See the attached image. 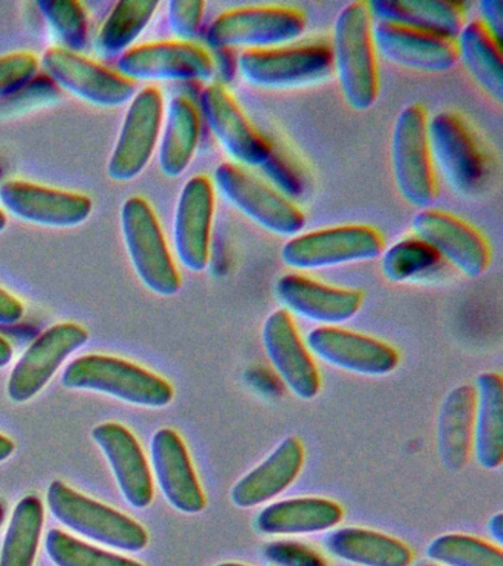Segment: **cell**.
Segmentation results:
<instances>
[{"mask_svg":"<svg viewBox=\"0 0 503 566\" xmlns=\"http://www.w3.org/2000/svg\"><path fill=\"white\" fill-rule=\"evenodd\" d=\"M368 2H352L338 13L334 25V70L344 99L356 111L373 108L379 96L377 49Z\"/></svg>","mask_w":503,"mask_h":566,"instance_id":"obj_1","label":"cell"},{"mask_svg":"<svg viewBox=\"0 0 503 566\" xmlns=\"http://www.w3.org/2000/svg\"><path fill=\"white\" fill-rule=\"evenodd\" d=\"M70 389L107 394L129 405L161 409L175 398V389L165 378L123 358L91 354L70 363L63 374Z\"/></svg>","mask_w":503,"mask_h":566,"instance_id":"obj_2","label":"cell"},{"mask_svg":"<svg viewBox=\"0 0 503 566\" xmlns=\"http://www.w3.org/2000/svg\"><path fill=\"white\" fill-rule=\"evenodd\" d=\"M46 499L52 515L82 537L127 553L148 546L149 535L139 522L78 493L63 481L52 482Z\"/></svg>","mask_w":503,"mask_h":566,"instance_id":"obj_3","label":"cell"},{"mask_svg":"<svg viewBox=\"0 0 503 566\" xmlns=\"http://www.w3.org/2000/svg\"><path fill=\"white\" fill-rule=\"evenodd\" d=\"M306 15L289 4H258L229 9L209 27L206 40L211 48L259 51L286 46L306 30Z\"/></svg>","mask_w":503,"mask_h":566,"instance_id":"obj_4","label":"cell"},{"mask_svg":"<svg viewBox=\"0 0 503 566\" xmlns=\"http://www.w3.org/2000/svg\"><path fill=\"white\" fill-rule=\"evenodd\" d=\"M120 217L127 254L140 282L157 295L178 294L182 277L151 203L132 197L123 203Z\"/></svg>","mask_w":503,"mask_h":566,"instance_id":"obj_5","label":"cell"},{"mask_svg":"<svg viewBox=\"0 0 503 566\" xmlns=\"http://www.w3.org/2000/svg\"><path fill=\"white\" fill-rule=\"evenodd\" d=\"M213 185L241 214L277 237H295L306 224L302 208L290 197L235 163L220 164Z\"/></svg>","mask_w":503,"mask_h":566,"instance_id":"obj_6","label":"cell"},{"mask_svg":"<svg viewBox=\"0 0 503 566\" xmlns=\"http://www.w3.org/2000/svg\"><path fill=\"white\" fill-rule=\"evenodd\" d=\"M391 168L401 198L409 206L427 210L436 199L437 181L428 142V115L422 105L406 106L396 119Z\"/></svg>","mask_w":503,"mask_h":566,"instance_id":"obj_7","label":"cell"},{"mask_svg":"<svg viewBox=\"0 0 503 566\" xmlns=\"http://www.w3.org/2000/svg\"><path fill=\"white\" fill-rule=\"evenodd\" d=\"M383 251L384 238L378 229L343 224L295 234L282 247L281 259L290 269L316 270L378 259Z\"/></svg>","mask_w":503,"mask_h":566,"instance_id":"obj_8","label":"cell"},{"mask_svg":"<svg viewBox=\"0 0 503 566\" xmlns=\"http://www.w3.org/2000/svg\"><path fill=\"white\" fill-rule=\"evenodd\" d=\"M237 65L242 78L260 88L308 86L334 71L333 51L321 42L244 51Z\"/></svg>","mask_w":503,"mask_h":566,"instance_id":"obj_9","label":"cell"},{"mask_svg":"<svg viewBox=\"0 0 503 566\" xmlns=\"http://www.w3.org/2000/svg\"><path fill=\"white\" fill-rule=\"evenodd\" d=\"M428 142L434 166L459 193H472L483 185L488 163L474 133L461 115L443 111L428 118Z\"/></svg>","mask_w":503,"mask_h":566,"instance_id":"obj_10","label":"cell"},{"mask_svg":"<svg viewBox=\"0 0 503 566\" xmlns=\"http://www.w3.org/2000/svg\"><path fill=\"white\" fill-rule=\"evenodd\" d=\"M42 64L56 86L103 108L125 105L138 93L134 80L61 46L48 49Z\"/></svg>","mask_w":503,"mask_h":566,"instance_id":"obj_11","label":"cell"},{"mask_svg":"<svg viewBox=\"0 0 503 566\" xmlns=\"http://www.w3.org/2000/svg\"><path fill=\"white\" fill-rule=\"evenodd\" d=\"M163 118L165 97L160 88L148 86L136 93L108 161V176L114 181L134 180L147 168L160 139Z\"/></svg>","mask_w":503,"mask_h":566,"instance_id":"obj_12","label":"cell"},{"mask_svg":"<svg viewBox=\"0 0 503 566\" xmlns=\"http://www.w3.org/2000/svg\"><path fill=\"white\" fill-rule=\"evenodd\" d=\"M90 332L78 323H56L43 332L12 369L8 379V397L12 401L28 402L36 397L61 365L77 349L85 347Z\"/></svg>","mask_w":503,"mask_h":566,"instance_id":"obj_13","label":"cell"},{"mask_svg":"<svg viewBox=\"0 0 503 566\" xmlns=\"http://www.w3.org/2000/svg\"><path fill=\"white\" fill-rule=\"evenodd\" d=\"M117 73L147 82H201L214 74L213 56L193 42H154L139 44L122 53Z\"/></svg>","mask_w":503,"mask_h":566,"instance_id":"obj_14","label":"cell"},{"mask_svg":"<svg viewBox=\"0 0 503 566\" xmlns=\"http://www.w3.org/2000/svg\"><path fill=\"white\" fill-rule=\"evenodd\" d=\"M415 237L468 277L483 276L492 251L483 234L465 220L439 210H421L412 220Z\"/></svg>","mask_w":503,"mask_h":566,"instance_id":"obj_15","label":"cell"},{"mask_svg":"<svg viewBox=\"0 0 503 566\" xmlns=\"http://www.w3.org/2000/svg\"><path fill=\"white\" fill-rule=\"evenodd\" d=\"M0 203L20 220L61 229L85 223L94 210V201L85 193L25 180H7L2 184Z\"/></svg>","mask_w":503,"mask_h":566,"instance_id":"obj_16","label":"cell"},{"mask_svg":"<svg viewBox=\"0 0 503 566\" xmlns=\"http://www.w3.org/2000/svg\"><path fill=\"white\" fill-rule=\"evenodd\" d=\"M201 109L211 133L238 166L262 167L271 157V145L223 84H209L202 91Z\"/></svg>","mask_w":503,"mask_h":566,"instance_id":"obj_17","label":"cell"},{"mask_svg":"<svg viewBox=\"0 0 503 566\" xmlns=\"http://www.w3.org/2000/svg\"><path fill=\"white\" fill-rule=\"evenodd\" d=\"M262 340L269 360L286 388L302 400L315 398L322 387L319 369L291 313L277 308L269 314L263 323Z\"/></svg>","mask_w":503,"mask_h":566,"instance_id":"obj_18","label":"cell"},{"mask_svg":"<svg viewBox=\"0 0 503 566\" xmlns=\"http://www.w3.org/2000/svg\"><path fill=\"white\" fill-rule=\"evenodd\" d=\"M308 352L338 369L365 376H386L399 366V352L374 336L338 326H321L308 332Z\"/></svg>","mask_w":503,"mask_h":566,"instance_id":"obj_19","label":"cell"},{"mask_svg":"<svg viewBox=\"0 0 503 566\" xmlns=\"http://www.w3.org/2000/svg\"><path fill=\"white\" fill-rule=\"evenodd\" d=\"M216 188L207 176H193L180 192L175 214V250L191 272H202L210 261Z\"/></svg>","mask_w":503,"mask_h":566,"instance_id":"obj_20","label":"cell"},{"mask_svg":"<svg viewBox=\"0 0 503 566\" xmlns=\"http://www.w3.org/2000/svg\"><path fill=\"white\" fill-rule=\"evenodd\" d=\"M275 295L286 312L325 326L352 321L364 305V292L326 285L298 273L277 279Z\"/></svg>","mask_w":503,"mask_h":566,"instance_id":"obj_21","label":"cell"},{"mask_svg":"<svg viewBox=\"0 0 503 566\" xmlns=\"http://www.w3.org/2000/svg\"><path fill=\"white\" fill-rule=\"evenodd\" d=\"M151 463L163 495L176 511L188 515L205 511V490L198 480L187 444L175 429L163 428L154 433Z\"/></svg>","mask_w":503,"mask_h":566,"instance_id":"obj_22","label":"cell"},{"mask_svg":"<svg viewBox=\"0 0 503 566\" xmlns=\"http://www.w3.org/2000/svg\"><path fill=\"white\" fill-rule=\"evenodd\" d=\"M375 49L392 64L418 73L439 74L458 62L457 40L421 33L405 27L377 22L373 29Z\"/></svg>","mask_w":503,"mask_h":566,"instance_id":"obj_23","label":"cell"},{"mask_svg":"<svg viewBox=\"0 0 503 566\" xmlns=\"http://www.w3.org/2000/svg\"><path fill=\"white\" fill-rule=\"evenodd\" d=\"M92 438L107 458L118 489L126 502L136 509L148 507L154 499L151 468L134 433L120 423H101Z\"/></svg>","mask_w":503,"mask_h":566,"instance_id":"obj_24","label":"cell"},{"mask_svg":"<svg viewBox=\"0 0 503 566\" xmlns=\"http://www.w3.org/2000/svg\"><path fill=\"white\" fill-rule=\"evenodd\" d=\"M303 442L297 437H286L259 467L233 485L231 500L237 507L262 506L289 490L304 467Z\"/></svg>","mask_w":503,"mask_h":566,"instance_id":"obj_25","label":"cell"},{"mask_svg":"<svg viewBox=\"0 0 503 566\" xmlns=\"http://www.w3.org/2000/svg\"><path fill=\"white\" fill-rule=\"evenodd\" d=\"M373 18L421 33L457 40L465 25L462 3L439 0H375L368 2Z\"/></svg>","mask_w":503,"mask_h":566,"instance_id":"obj_26","label":"cell"},{"mask_svg":"<svg viewBox=\"0 0 503 566\" xmlns=\"http://www.w3.org/2000/svg\"><path fill=\"white\" fill-rule=\"evenodd\" d=\"M342 504L324 497H297L269 504L255 526L266 535H307L335 528L343 521Z\"/></svg>","mask_w":503,"mask_h":566,"instance_id":"obj_27","label":"cell"},{"mask_svg":"<svg viewBox=\"0 0 503 566\" xmlns=\"http://www.w3.org/2000/svg\"><path fill=\"white\" fill-rule=\"evenodd\" d=\"M475 388L459 385L444 398L437 419V451L443 467L458 472L467 467L474 436Z\"/></svg>","mask_w":503,"mask_h":566,"instance_id":"obj_28","label":"cell"},{"mask_svg":"<svg viewBox=\"0 0 503 566\" xmlns=\"http://www.w3.org/2000/svg\"><path fill=\"white\" fill-rule=\"evenodd\" d=\"M472 451L488 471L503 463V382L501 375L485 371L476 378Z\"/></svg>","mask_w":503,"mask_h":566,"instance_id":"obj_29","label":"cell"},{"mask_svg":"<svg viewBox=\"0 0 503 566\" xmlns=\"http://www.w3.org/2000/svg\"><path fill=\"white\" fill-rule=\"evenodd\" d=\"M326 551L359 566H410L413 552L404 542L368 528L348 526L325 538Z\"/></svg>","mask_w":503,"mask_h":566,"instance_id":"obj_30","label":"cell"},{"mask_svg":"<svg viewBox=\"0 0 503 566\" xmlns=\"http://www.w3.org/2000/svg\"><path fill=\"white\" fill-rule=\"evenodd\" d=\"M201 118L187 96H176L167 108L165 128L158 149L163 175L175 179L187 171L200 144Z\"/></svg>","mask_w":503,"mask_h":566,"instance_id":"obj_31","label":"cell"},{"mask_svg":"<svg viewBox=\"0 0 503 566\" xmlns=\"http://www.w3.org/2000/svg\"><path fill=\"white\" fill-rule=\"evenodd\" d=\"M458 60L463 62L476 84L497 104L503 101L502 43L483 22H465L457 38Z\"/></svg>","mask_w":503,"mask_h":566,"instance_id":"obj_32","label":"cell"},{"mask_svg":"<svg viewBox=\"0 0 503 566\" xmlns=\"http://www.w3.org/2000/svg\"><path fill=\"white\" fill-rule=\"evenodd\" d=\"M45 522V506L38 495L21 499L8 525L0 566H34Z\"/></svg>","mask_w":503,"mask_h":566,"instance_id":"obj_33","label":"cell"},{"mask_svg":"<svg viewBox=\"0 0 503 566\" xmlns=\"http://www.w3.org/2000/svg\"><path fill=\"white\" fill-rule=\"evenodd\" d=\"M157 0H122L109 12L98 34V48L105 55L129 51L135 40L156 15Z\"/></svg>","mask_w":503,"mask_h":566,"instance_id":"obj_34","label":"cell"},{"mask_svg":"<svg viewBox=\"0 0 503 566\" xmlns=\"http://www.w3.org/2000/svg\"><path fill=\"white\" fill-rule=\"evenodd\" d=\"M427 556L443 566H503L501 547L465 534L440 535L428 544Z\"/></svg>","mask_w":503,"mask_h":566,"instance_id":"obj_35","label":"cell"},{"mask_svg":"<svg viewBox=\"0 0 503 566\" xmlns=\"http://www.w3.org/2000/svg\"><path fill=\"white\" fill-rule=\"evenodd\" d=\"M440 255L417 237L401 239L383 251L381 270L395 283L415 281L439 269Z\"/></svg>","mask_w":503,"mask_h":566,"instance_id":"obj_36","label":"cell"},{"mask_svg":"<svg viewBox=\"0 0 503 566\" xmlns=\"http://www.w3.org/2000/svg\"><path fill=\"white\" fill-rule=\"evenodd\" d=\"M45 548L56 566H144L129 557L105 552L56 528L48 533Z\"/></svg>","mask_w":503,"mask_h":566,"instance_id":"obj_37","label":"cell"},{"mask_svg":"<svg viewBox=\"0 0 503 566\" xmlns=\"http://www.w3.org/2000/svg\"><path fill=\"white\" fill-rule=\"evenodd\" d=\"M39 9L46 18L48 24L59 35L64 49L81 52L87 43L90 22L86 9L77 0H41Z\"/></svg>","mask_w":503,"mask_h":566,"instance_id":"obj_38","label":"cell"},{"mask_svg":"<svg viewBox=\"0 0 503 566\" xmlns=\"http://www.w3.org/2000/svg\"><path fill=\"white\" fill-rule=\"evenodd\" d=\"M38 56L32 52H14L0 56V101L21 91L36 77Z\"/></svg>","mask_w":503,"mask_h":566,"instance_id":"obj_39","label":"cell"},{"mask_svg":"<svg viewBox=\"0 0 503 566\" xmlns=\"http://www.w3.org/2000/svg\"><path fill=\"white\" fill-rule=\"evenodd\" d=\"M206 3L191 0H174L169 3V24L171 33L180 42H192L200 34Z\"/></svg>","mask_w":503,"mask_h":566,"instance_id":"obj_40","label":"cell"},{"mask_svg":"<svg viewBox=\"0 0 503 566\" xmlns=\"http://www.w3.org/2000/svg\"><path fill=\"white\" fill-rule=\"evenodd\" d=\"M260 168H263L264 172H266V175L271 177L273 184L276 185V189L284 193L285 197L298 192L300 185L297 177L293 175V171L290 170L286 164L275 157V154L272 153L268 161Z\"/></svg>","mask_w":503,"mask_h":566,"instance_id":"obj_41","label":"cell"},{"mask_svg":"<svg viewBox=\"0 0 503 566\" xmlns=\"http://www.w3.org/2000/svg\"><path fill=\"white\" fill-rule=\"evenodd\" d=\"M269 557L275 560L276 564L284 566H324L313 553L307 552L306 548L293 546H275L269 547Z\"/></svg>","mask_w":503,"mask_h":566,"instance_id":"obj_42","label":"cell"},{"mask_svg":"<svg viewBox=\"0 0 503 566\" xmlns=\"http://www.w3.org/2000/svg\"><path fill=\"white\" fill-rule=\"evenodd\" d=\"M481 22L492 33L493 38L502 43L503 35V7L497 0H484L479 4Z\"/></svg>","mask_w":503,"mask_h":566,"instance_id":"obj_43","label":"cell"},{"mask_svg":"<svg viewBox=\"0 0 503 566\" xmlns=\"http://www.w3.org/2000/svg\"><path fill=\"white\" fill-rule=\"evenodd\" d=\"M25 308L17 296L0 287V325H14L24 317Z\"/></svg>","mask_w":503,"mask_h":566,"instance_id":"obj_44","label":"cell"},{"mask_svg":"<svg viewBox=\"0 0 503 566\" xmlns=\"http://www.w3.org/2000/svg\"><path fill=\"white\" fill-rule=\"evenodd\" d=\"M489 531L490 535L494 542L497 543V546H501L503 543V515L502 513H497L494 515L492 520L489 521Z\"/></svg>","mask_w":503,"mask_h":566,"instance_id":"obj_45","label":"cell"},{"mask_svg":"<svg viewBox=\"0 0 503 566\" xmlns=\"http://www.w3.org/2000/svg\"><path fill=\"white\" fill-rule=\"evenodd\" d=\"M14 441L3 436V433H0V462H6V460L10 459L11 455L14 454Z\"/></svg>","mask_w":503,"mask_h":566,"instance_id":"obj_46","label":"cell"},{"mask_svg":"<svg viewBox=\"0 0 503 566\" xmlns=\"http://www.w3.org/2000/svg\"><path fill=\"white\" fill-rule=\"evenodd\" d=\"M12 356H14V352H12L11 344L0 336V367L10 365Z\"/></svg>","mask_w":503,"mask_h":566,"instance_id":"obj_47","label":"cell"},{"mask_svg":"<svg viewBox=\"0 0 503 566\" xmlns=\"http://www.w3.org/2000/svg\"><path fill=\"white\" fill-rule=\"evenodd\" d=\"M7 226H8V217H7L6 212L0 210V233H2L3 230L7 229Z\"/></svg>","mask_w":503,"mask_h":566,"instance_id":"obj_48","label":"cell"},{"mask_svg":"<svg viewBox=\"0 0 503 566\" xmlns=\"http://www.w3.org/2000/svg\"><path fill=\"white\" fill-rule=\"evenodd\" d=\"M3 520H6V507L0 503V526H2Z\"/></svg>","mask_w":503,"mask_h":566,"instance_id":"obj_49","label":"cell"},{"mask_svg":"<svg viewBox=\"0 0 503 566\" xmlns=\"http://www.w3.org/2000/svg\"><path fill=\"white\" fill-rule=\"evenodd\" d=\"M216 566H250V565L238 564V562H223V564H219Z\"/></svg>","mask_w":503,"mask_h":566,"instance_id":"obj_50","label":"cell"},{"mask_svg":"<svg viewBox=\"0 0 503 566\" xmlns=\"http://www.w3.org/2000/svg\"><path fill=\"white\" fill-rule=\"evenodd\" d=\"M421 566H436V565H421Z\"/></svg>","mask_w":503,"mask_h":566,"instance_id":"obj_51","label":"cell"},{"mask_svg":"<svg viewBox=\"0 0 503 566\" xmlns=\"http://www.w3.org/2000/svg\"><path fill=\"white\" fill-rule=\"evenodd\" d=\"M0 175H2V171H0Z\"/></svg>","mask_w":503,"mask_h":566,"instance_id":"obj_52","label":"cell"}]
</instances>
